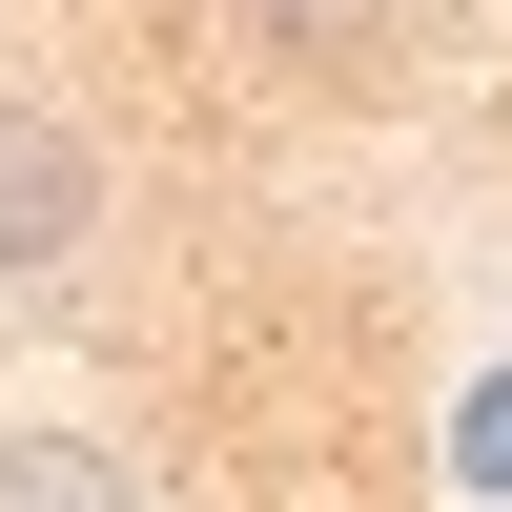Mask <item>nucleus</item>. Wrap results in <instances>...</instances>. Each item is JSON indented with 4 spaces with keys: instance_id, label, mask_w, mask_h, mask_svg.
<instances>
[{
    "instance_id": "1",
    "label": "nucleus",
    "mask_w": 512,
    "mask_h": 512,
    "mask_svg": "<svg viewBox=\"0 0 512 512\" xmlns=\"http://www.w3.org/2000/svg\"><path fill=\"white\" fill-rule=\"evenodd\" d=\"M103 226V144L41 103H0V267H62V246Z\"/></svg>"
},
{
    "instance_id": "2",
    "label": "nucleus",
    "mask_w": 512,
    "mask_h": 512,
    "mask_svg": "<svg viewBox=\"0 0 512 512\" xmlns=\"http://www.w3.org/2000/svg\"><path fill=\"white\" fill-rule=\"evenodd\" d=\"M226 21H246L267 82H369V62L410 41V0H226Z\"/></svg>"
},
{
    "instance_id": "3",
    "label": "nucleus",
    "mask_w": 512,
    "mask_h": 512,
    "mask_svg": "<svg viewBox=\"0 0 512 512\" xmlns=\"http://www.w3.org/2000/svg\"><path fill=\"white\" fill-rule=\"evenodd\" d=\"M0 512H144V472L103 431H0Z\"/></svg>"
}]
</instances>
